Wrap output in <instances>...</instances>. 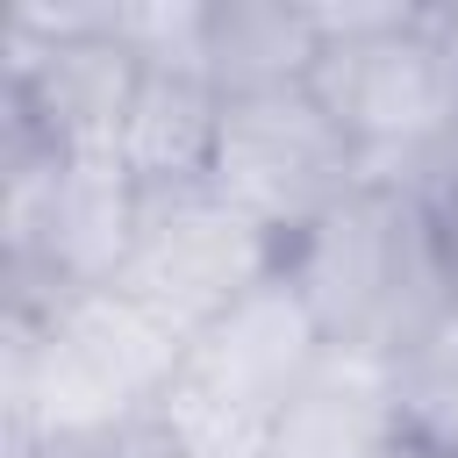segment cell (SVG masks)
Here are the masks:
<instances>
[{"instance_id": "cell-1", "label": "cell", "mask_w": 458, "mask_h": 458, "mask_svg": "<svg viewBox=\"0 0 458 458\" xmlns=\"http://www.w3.org/2000/svg\"><path fill=\"white\" fill-rule=\"evenodd\" d=\"M279 265L329 351L386 365L458 301V258L437 200L386 179L351 186L322 222H308L286 243Z\"/></svg>"}, {"instance_id": "cell-2", "label": "cell", "mask_w": 458, "mask_h": 458, "mask_svg": "<svg viewBox=\"0 0 458 458\" xmlns=\"http://www.w3.org/2000/svg\"><path fill=\"white\" fill-rule=\"evenodd\" d=\"M0 401H7V444L14 437H57V429H114L165 401L186 344L150 322L129 293H72L50 315H7L0 322Z\"/></svg>"}, {"instance_id": "cell-3", "label": "cell", "mask_w": 458, "mask_h": 458, "mask_svg": "<svg viewBox=\"0 0 458 458\" xmlns=\"http://www.w3.org/2000/svg\"><path fill=\"white\" fill-rule=\"evenodd\" d=\"M444 7H322L308 93L358 143L365 179L422 193L444 122Z\"/></svg>"}, {"instance_id": "cell-4", "label": "cell", "mask_w": 458, "mask_h": 458, "mask_svg": "<svg viewBox=\"0 0 458 458\" xmlns=\"http://www.w3.org/2000/svg\"><path fill=\"white\" fill-rule=\"evenodd\" d=\"M208 186L229 208H243L258 229L293 243L351 186H365V157L308 86H265V93L222 100Z\"/></svg>"}, {"instance_id": "cell-5", "label": "cell", "mask_w": 458, "mask_h": 458, "mask_svg": "<svg viewBox=\"0 0 458 458\" xmlns=\"http://www.w3.org/2000/svg\"><path fill=\"white\" fill-rule=\"evenodd\" d=\"M279 258H286V243L272 229H258L243 208H229L208 179H179V186L143 193L136 250H129L114 293H129L150 322H165L186 344L222 308H236L258 279H272Z\"/></svg>"}, {"instance_id": "cell-6", "label": "cell", "mask_w": 458, "mask_h": 458, "mask_svg": "<svg viewBox=\"0 0 458 458\" xmlns=\"http://www.w3.org/2000/svg\"><path fill=\"white\" fill-rule=\"evenodd\" d=\"M322 50V7L286 0H200L193 7V72L236 100L265 86H308Z\"/></svg>"}, {"instance_id": "cell-7", "label": "cell", "mask_w": 458, "mask_h": 458, "mask_svg": "<svg viewBox=\"0 0 458 458\" xmlns=\"http://www.w3.org/2000/svg\"><path fill=\"white\" fill-rule=\"evenodd\" d=\"M215 129H222V93H215L186 57H150L107 150H114L122 172L150 193V186L208 179V165H215Z\"/></svg>"}, {"instance_id": "cell-8", "label": "cell", "mask_w": 458, "mask_h": 458, "mask_svg": "<svg viewBox=\"0 0 458 458\" xmlns=\"http://www.w3.org/2000/svg\"><path fill=\"white\" fill-rule=\"evenodd\" d=\"M394 437H401L394 365L329 351L308 372V386L286 401V415L272 422V458H372Z\"/></svg>"}, {"instance_id": "cell-9", "label": "cell", "mask_w": 458, "mask_h": 458, "mask_svg": "<svg viewBox=\"0 0 458 458\" xmlns=\"http://www.w3.org/2000/svg\"><path fill=\"white\" fill-rule=\"evenodd\" d=\"M394 408L401 437H415L437 458H458V301L394 358Z\"/></svg>"}, {"instance_id": "cell-10", "label": "cell", "mask_w": 458, "mask_h": 458, "mask_svg": "<svg viewBox=\"0 0 458 458\" xmlns=\"http://www.w3.org/2000/svg\"><path fill=\"white\" fill-rule=\"evenodd\" d=\"M107 458H200V451L186 444V429L157 401V408H143V415H129V422L107 429Z\"/></svg>"}, {"instance_id": "cell-11", "label": "cell", "mask_w": 458, "mask_h": 458, "mask_svg": "<svg viewBox=\"0 0 458 458\" xmlns=\"http://www.w3.org/2000/svg\"><path fill=\"white\" fill-rule=\"evenodd\" d=\"M372 458H437V451H422L415 437H394V444H386V451H372Z\"/></svg>"}]
</instances>
